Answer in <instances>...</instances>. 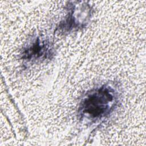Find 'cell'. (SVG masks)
Masks as SVG:
<instances>
[{
    "label": "cell",
    "instance_id": "7a4b0ae2",
    "mask_svg": "<svg viewBox=\"0 0 146 146\" xmlns=\"http://www.w3.org/2000/svg\"><path fill=\"white\" fill-rule=\"evenodd\" d=\"M50 45L44 41L40 40L38 38L33 44L29 45L23 52L22 58L25 59H36L39 58H47L50 54Z\"/></svg>",
    "mask_w": 146,
    "mask_h": 146
},
{
    "label": "cell",
    "instance_id": "6da1fadb",
    "mask_svg": "<svg viewBox=\"0 0 146 146\" xmlns=\"http://www.w3.org/2000/svg\"><path fill=\"white\" fill-rule=\"evenodd\" d=\"M114 91L103 86L91 91L82 101L79 111L83 117L96 120L107 115L115 105Z\"/></svg>",
    "mask_w": 146,
    "mask_h": 146
}]
</instances>
